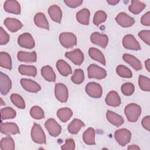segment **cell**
<instances>
[{"label":"cell","mask_w":150,"mask_h":150,"mask_svg":"<svg viewBox=\"0 0 150 150\" xmlns=\"http://www.w3.org/2000/svg\"><path fill=\"white\" fill-rule=\"evenodd\" d=\"M1 105H5V103L3 102L2 101V99L1 98Z\"/></svg>","instance_id":"cell-53"},{"label":"cell","mask_w":150,"mask_h":150,"mask_svg":"<svg viewBox=\"0 0 150 150\" xmlns=\"http://www.w3.org/2000/svg\"><path fill=\"white\" fill-rule=\"evenodd\" d=\"M73 115L72 110L68 107H64L59 109L57 111V116L62 122H67Z\"/></svg>","instance_id":"cell-32"},{"label":"cell","mask_w":150,"mask_h":150,"mask_svg":"<svg viewBox=\"0 0 150 150\" xmlns=\"http://www.w3.org/2000/svg\"><path fill=\"white\" fill-rule=\"evenodd\" d=\"M127 149H128V150H137V149L139 150V149H140V148H139L138 145L133 144V145H129V146H128V148H127Z\"/></svg>","instance_id":"cell-50"},{"label":"cell","mask_w":150,"mask_h":150,"mask_svg":"<svg viewBox=\"0 0 150 150\" xmlns=\"http://www.w3.org/2000/svg\"><path fill=\"white\" fill-rule=\"evenodd\" d=\"M122 45L124 48L132 50H139L141 46L135 38L131 34H128L123 38Z\"/></svg>","instance_id":"cell-10"},{"label":"cell","mask_w":150,"mask_h":150,"mask_svg":"<svg viewBox=\"0 0 150 150\" xmlns=\"http://www.w3.org/2000/svg\"><path fill=\"white\" fill-rule=\"evenodd\" d=\"M75 142L72 138L66 139L65 143L61 146L63 150H74L75 149Z\"/></svg>","instance_id":"cell-46"},{"label":"cell","mask_w":150,"mask_h":150,"mask_svg":"<svg viewBox=\"0 0 150 150\" xmlns=\"http://www.w3.org/2000/svg\"><path fill=\"white\" fill-rule=\"evenodd\" d=\"M141 107L135 103H130L125 106L124 114L129 122H136L141 114Z\"/></svg>","instance_id":"cell-1"},{"label":"cell","mask_w":150,"mask_h":150,"mask_svg":"<svg viewBox=\"0 0 150 150\" xmlns=\"http://www.w3.org/2000/svg\"><path fill=\"white\" fill-rule=\"evenodd\" d=\"M41 75L45 80L49 82H54L56 81V74L53 69L49 65L43 66L41 69Z\"/></svg>","instance_id":"cell-28"},{"label":"cell","mask_w":150,"mask_h":150,"mask_svg":"<svg viewBox=\"0 0 150 150\" xmlns=\"http://www.w3.org/2000/svg\"><path fill=\"white\" fill-rule=\"evenodd\" d=\"M4 23L6 28L13 33L18 31L23 26V24L19 20L13 18H6Z\"/></svg>","instance_id":"cell-18"},{"label":"cell","mask_w":150,"mask_h":150,"mask_svg":"<svg viewBox=\"0 0 150 150\" xmlns=\"http://www.w3.org/2000/svg\"><path fill=\"white\" fill-rule=\"evenodd\" d=\"M4 9L5 11L10 13L20 15L21 8L19 3L15 0H7L4 4Z\"/></svg>","instance_id":"cell-16"},{"label":"cell","mask_w":150,"mask_h":150,"mask_svg":"<svg viewBox=\"0 0 150 150\" xmlns=\"http://www.w3.org/2000/svg\"><path fill=\"white\" fill-rule=\"evenodd\" d=\"M0 131L2 134L5 135L17 134L19 133V128L18 125L14 122L1 123Z\"/></svg>","instance_id":"cell-17"},{"label":"cell","mask_w":150,"mask_h":150,"mask_svg":"<svg viewBox=\"0 0 150 150\" xmlns=\"http://www.w3.org/2000/svg\"><path fill=\"white\" fill-rule=\"evenodd\" d=\"M138 84L141 90L145 91H150V79L149 78L140 75L138 77Z\"/></svg>","instance_id":"cell-42"},{"label":"cell","mask_w":150,"mask_h":150,"mask_svg":"<svg viewBox=\"0 0 150 150\" xmlns=\"http://www.w3.org/2000/svg\"><path fill=\"white\" fill-rule=\"evenodd\" d=\"M90 17V12L87 8H83L76 13V19L79 23L88 25L89 24Z\"/></svg>","instance_id":"cell-26"},{"label":"cell","mask_w":150,"mask_h":150,"mask_svg":"<svg viewBox=\"0 0 150 150\" xmlns=\"http://www.w3.org/2000/svg\"><path fill=\"white\" fill-rule=\"evenodd\" d=\"M30 116L36 120H40L45 118V113L41 107L38 105L32 107L30 110Z\"/></svg>","instance_id":"cell-40"},{"label":"cell","mask_w":150,"mask_h":150,"mask_svg":"<svg viewBox=\"0 0 150 150\" xmlns=\"http://www.w3.org/2000/svg\"><path fill=\"white\" fill-rule=\"evenodd\" d=\"M107 15L104 11L101 10L98 11L94 14L93 22L96 26H98L101 23L105 22L107 19Z\"/></svg>","instance_id":"cell-41"},{"label":"cell","mask_w":150,"mask_h":150,"mask_svg":"<svg viewBox=\"0 0 150 150\" xmlns=\"http://www.w3.org/2000/svg\"><path fill=\"white\" fill-rule=\"evenodd\" d=\"M116 72L120 77L122 78L129 79L132 77L131 70L128 67L122 64H120L117 67Z\"/></svg>","instance_id":"cell-36"},{"label":"cell","mask_w":150,"mask_h":150,"mask_svg":"<svg viewBox=\"0 0 150 150\" xmlns=\"http://www.w3.org/2000/svg\"><path fill=\"white\" fill-rule=\"evenodd\" d=\"M72 82L76 84H81L84 80V71L81 69H77L74 70V74L71 77Z\"/></svg>","instance_id":"cell-38"},{"label":"cell","mask_w":150,"mask_h":150,"mask_svg":"<svg viewBox=\"0 0 150 150\" xmlns=\"http://www.w3.org/2000/svg\"><path fill=\"white\" fill-rule=\"evenodd\" d=\"M45 127L49 134L53 137L59 136L62 132L61 126L53 118L48 119L45 123Z\"/></svg>","instance_id":"cell-8"},{"label":"cell","mask_w":150,"mask_h":150,"mask_svg":"<svg viewBox=\"0 0 150 150\" xmlns=\"http://www.w3.org/2000/svg\"><path fill=\"white\" fill-rule=\"evenodd\" d=\"M121 90L124 96H129L134 93L135 91V87L132 83L127 82L122 84L121 87Z\"/></svg>","instance_id":"cell-43"},{"label":"cell","mask_w":150,"mask_h":150,"mask_svg":"<svg viewBox=\"0 0 150 150\" xmlns=\"http://www.w3.org/2000/svg\"><path fill=\"white\" fill-rule=\"evenodd\" d=\"M59 39L61 45L65 48H72L77 45V38L71 32H62Z\"/></svg>","instance_id":"cell-3"},{"label":"cell","mask_w":150,"mask_h":150,"mask_svg":"<svg viewBox=\"0 0 150 150\" xmlns=\"http://www.w3.org/2000/svg\"><path fill=\"white\" fill-rule=\"evenodd\" d=\"M64 55L66 57L77 66L81 65L84 59L83 53L79 49H76L72 51L67 52L65 53Z\"/></svg>","instance_id":"cell-11"},{"label":"cell","mask_w":150,"mask_h":150,"mask_svg":"<svg viewBox=\"0 0 150 150\" xmlns=\"http://www.w3.org/2000/svg\"><path fill=\"white\" fill-rule=\"evenodd\" d=\"M114 138L119 145L124 146L130 142L131 132L126 128L119 129L115 131Z\"/></svg>","instance_id":"cell-5"},{"label":"cell","mask_w":150,"mask_h":150,"mask_svg":"<svg viewBox=\"0 0 150 150\" xmlns=\"http://www.w3.org/2000/svg\"><path fill=\"white\" fill-rule=\"evenodd\" d=\"M91 42L95 45L100 46L101 47L105 49L108 43V38L105 34H101L99 32H93L90 36Z\"/></svg>","instance_id":"cell-13"},{"label":"cell","mask_w":150,"mask_h":150,"mask_svg":"<svg viewBox=\"0 0 150 150\" xmlns=\"http://www.w3.org/2000/svg\"><path fill=\"white\" fill-rule=\"evenodd\" d=\"M95 130L93 128H88L83 134V140L84 142L89 145H95Z\"/></svg>","instance_id":"cell-29"},{"label":"cell","mask_w":150,"mask_h":150,"mask_svg":"<svg viewBox=\"0 0 150 150\" xmlns=\"http://www.w3.org/2000/svg\"><path fill=\"white\" fill-rule=\"evenodd\" d=\"M31 138L33 142L39 144H45L46 143V135L41 126L34 123L30 132Z\"/></svg>","instance_id":"cell-2"},{"label":"cell","mask_w":150,"mask_h":150,"mask_svg":"<svg viewBox=\"0 0 150 150\" xmlns=\"http://www.w3.org/2000/svg\"><path fill=\"white\" fill-rule=\"evenodd\" d=\"M85 90L86 93L91 97L99 98L103 94V89L101 85L96 82H90L86 86Z\"/></svg>","instance_id":"cell-6"},{"label":"cell","mask_w":150,"mask_h":150,"mask_svg":"<svg viewBox=\"0 0 150 150\" xmlns=\"http://www.w3.org/2000/svg\"><path fill=\"white\" fill-rule=\"evenodd\" d=\"M88 77L89 79H96L101 80L107 76V71L103 68L96 64H91L87 68Z\"/></svg>","instance_id":"cell-4"},{"label":"cell","mask_w":150,"mask_h":150,"mask_svg":"<svg viewBox=\"0 0 150 150\" xmlns=\"http://www.w3.org/2000/svg\"><path fill=\"white\" fill-rule=\"evenodd\" d=\"M34 23L39 28L49 30V22L45 15L42 12L37 13L34 16Z\"/></svg>","instance_id":"cell-24"},{"label":"cell","mask_w":150,"mask_h":150,"mask_svg":"<svg viewBox=\"0 0 150 150\" xmlns=\"http://www.w3.org/2000/svg\"><path fill=\"white\" fill-rule=\"evenodd\" d=\"M105 101L108 105L114 107L119 106L121 103V98L115 91H110L106 96Z\"/></svg>","instance_id":"cell-19"},{"label":"cell","mask_w":150,"mask_h":150,"mask_svg":"<svg viewBox=\"0 0 150 150\" xmlns=\"http://www.w3.org/2000/svg\"><path fill=\"white\" fill-rule=\"evenodd\" d=\"M122 59L126 63L132 66V67L136 71L142 69V66L141 62L134 56L128 53H124L122 55Z\"/></svg>","instance_id":"cell-21"},{"label":"cell","mask_w":150,"mask_h":150,"mask_svg":"<svg viewBox=\"0 0 150 150\" xmlns=\"http://www.w3.org/2000/svg\"><path fill=\"white\" fill-rule=\"evenodd\" d=\"M12 103L18 108L25 109V103L23 98L19 95L18 94L14 93L11 94L10 97Z\"/></svg>","instance_id":"cell-39"},{"label":"cell","mask_w":150,"mask_h":150,"mask_svg":"<svg viewBox=\"0 0 150 150\" xmlns=\"http://www.w3.org/2000/svg\"><path fill=\"white\" fill-rule=\"evenodd\" d=\"M83 2V1L81 0H64V2L65 3V4L67 6L72 8H77L80 6L82 4Z\"/></svg>","instance_id":"cell-47"},{"label":"cell","mask_w":150,"mask_h":150,"mask_svg":"<svg viewBox=\"0 0 150 150\" xmlns=\"http://www.w3.org/2000/svg\"><path fill=\"white\" fill-rule=\"evenodd\" d=\"M88 54L93 60L98 62L103 65L105 66V59L103 53L99 49L95 47H91L88 49Z\"/></svg>","instance_id":"cell-27"},{"label":"cell","mask_w":150,"mask_h":150,"mask_svg":"<svg viewBox=\"0 0 150 150\" xmlns=\"http://www.w3.org/2000/svg\"><path fill=\"white\" fill-rule=\"evenodd\" d=\"M18 60L22 62H36L37 60V54L35 51L32 52H26L19 51L17 54Z\"/></svg>","instance_id":"cell-22"},{"label":"cell","mask_w":150,"mask_h":150,"mask_svg":"<svg viewBox=\"0 0 150 150\" xmlns=\"http://www.w3.org/2000/svg\"><path fill=\"white\" fill-rule=\"evenodd\" d=\"M138 36L142 39L147 45H150V30H142L140 31L138 34Z\"/></svg>","instance_id":"cell-44"},{"label":"cell","mask_w":150,"mask_h":150,"mask_svg":"<svg viewBox=\"0 0 150 150\" xmlns=\"http://www.w3.org/2000/svg\"><path fill=\"white\" fill-rule=\"evenodd\" d=\"M10 36L8 33L3 29L2 27L0 28V45H4L7 44L9 41Z\"/></svg>","instance_id":"cell-45"},{"label":"cell","mask_w":150,"mask_h":150,"mask_svg":"<svg viewBox=\"0 0 150 150\" xmlns=\"http://www.w3.org/2000/svg\"><path fill=\"white\" fill-rule=\"evenodd\" d=\"M1 150H13L15 149V142L13 138L9 135L2 138L0 142Z\"/></svg>","instance_id":"cell-34"},{"label":"cell","mask_w":150,"mask_h":150,"mask_svg":"<svg viewBox=\"0 0 150 150\" xmlns=\"http://www.w3.org/2000/svg\"><path fill=\"white\" fill-rule=\"evenodd\" d=\"M12 88V81L5 73H0V91L2 95H6Z\"/></svg>","instance_id":"cell-15"},{"label":"cell","mask_w":150,"mask_h":150,"mask_svg":"<svg viewBox=\"0 0 150 150\" xmlns=\"http://www.w3.org/2000/svg\"><path fill=\"white\" fill-rule=\"evenodd\" d=\"M141 124L144 128L146 129L148 131H150V116L147 115L143 118L141 121Z\"/></svg>","instance_id":"cell-49"},{"label":"cell","mask_w":150,"mask_h":150,"mask_svg":"<svg viewBox=\"0 0 150 150\" xmlns=\"http://www.w3.org/2000/svg\"><path fill=\"white\" fill-rule=\"evenodd\" d=\"M54 95L59 101L67 102L69 98V91L66 86L63 83H56L54 86Z\"/></svg>","instance_id":"cell-7"},{"label":"cell","mask_w":150,"mask_h":150,"mask_svg":"<svg viewBox=\"0 0 150 150\" xmlns=\"http://www.w3.org/2000/svg\"><path fill=\"white\" fill-rule=\"evenodd\" d=\"M84 126V123L81 120L74 118L69 124L67 127V130L71 134H77L81 129V128Z\"/></svg>","instance_id":"cell-30"},{"label":"cell","mask_w":150,"mask_h":150,"mask_svg":"<svg viewBox=\"0 0 150 150\" xmlns=\"http://www.w3.org/2000/svg\"><path fill=\"white\" fill-rule=\"evenodd\" d=\"M1 120H8L13 119L15 118L16 115V111L12 107H6L2 108L1 110Z\"/></svg>","instance_id":"cell-37"},{"label":"cell","mask_w":150,"mask_h":150,"mask_svg":"<svg viewBox=\"0 0 150 150\" xmlns=\"http://www.w3.org/2000/svg\"><path fill=\"white\" fill-rule=\"evenodd\" d=\"M141 23L142 25L149 26H150V12L148 11L142 15L141 18Z\"/></svg>","instance_id":"cell-48"},{"label":"cell","mask_w":150,"mask_h":150,"mask_svg":"<svg viewBox=\"0 0 150 150\" xmlns=\"http://www.w3.org/2000/svg\"><path fill=\"white\" fill-rule=\"evenodd\" d=\"M56 68L59 73L63 76H67L72 73L71 67L64 60L59 59L56 63Z\"/></svg>","instance_id":"cell-25"},{"label":"cell","mask_w":150,"mask_h":150,"mask_svg":"<svg viewBox=\"0 0 150 150\" xmlns=\"http://www.w3.org/2000/svg\"><path fill=\"white\" fill-rule=\"evenodd\" d=\"M48 13L50 18L54 22L59 23L61 22L62 19V11L59 6L56 5L50 6L48 9Z\"/></svg>","instance_id":"cell-23"},{"label":"cell","mask_w":150,"mask_h":150,"mask_svg":"<svg viewBox=\"0 0 150 150\" xmlns=\"http://www.w3.org/2000/svg\"><path fill=\"white\" fill-rule=\"evenodd\" d=\"M145 65L146 70H148V71L149 72L150 71V59H148L147 60H145Z\"/></svg>","instance_id":"cell-51"},{"label":"cell","mask_w":150,"mask_h":150,"mask_svg":"<svg viewBox=\"0 0 150 150\" xmlns=\"http://www.w3.org/2000/svg\"><path fill=\"white\" fill-rule=\"evenodd\" d=\"M1 67L11 70L12 69V59L9 54L5 52L0 53Z\"/></svg>","instance_id":"cell-35"},{"label":"cell","mask_w":150,"mask_h":150,"mask_svg":"<svg viewBox=\"0 0 150 150\" xmlns=\"http://www.w3.org/2000/svg\"><path fill=\"white\" fill-rule=\"evenodd\" d=\"M106 118L110 123L117 127L122 125L124 122L122 116L111 110H108L107 111Z\"/></svg>","instance_id":"cell-20"},{"label":"cell","mask_w":150,"mask_h":150,"mask_svg":"<svg viewBox=\"0 0 150 150\" xmlns=\"http://www.w3.org/2000/svg\"><path fill=\"white\" fill-rule=\"evenodd\" d=\"M115 19L117 23L123 28L131 27L135 23L134 19L125 12H120L116 16Z\"/></svg>","instance_id":"cell-14"},{"label":"cell","mask_w":150,"mask_h":150,"mask_svg":"<svg viewBox=\"0 0 150 150\" xmlns=\"http://www.w3.org/2000/svg\"><path fill=\"white\" fill-rule=\"evenodd\" d=\"M18 45L23 48L31 49L35 46V42L32 35L29 33H23L19 36L18 38Z\"/></svg>","instance_id":"cell-9"},{"label":"cell","mask_w":150,"mask_h":150,"mask_svg":"<svg viewBox=\"0 0 150 150\" xmlns=\"http://www.w3.org/2000/svg\"><path fill=\"white\" fill-rule=\"evenodd\" d=\"M146 7V5L139 1L132 0L131 1V5L128 6V10L130 12L134 15H138L142 12Z\"/></svg>","instance_id":"cell-33"},{"label":"cell","mask_w":150,"mask_h":150,"mask_svg":"<svg viewBox=\"0 0 150 150\" xmlns=\"http://www.w3.org/2000/svg\"><path fill=\"white\" fill-rule=\"evenodd\" d=\"M22 88L30 93H38L41 90L40 86L36 81L28 79H21L20 81Z\"/></svg>","instance_id":"cell-12"},{"label":"cell","mask_w":150,"mask_h":150,"mask_svg":"<svg viewBox=\"0 0 150 150\" xmlns=\"http://www.w3.org/2000/svg\"><path fill=\"white\" fill-rule=\"evenodd\" d=\"M18 71L22 75L35 77L37 75L36 67L32 65L21 64L18 67Z\"/></svg>","instance_id":"cell-31"},{"label":"cell","mask_w":150,"mask_h":150,"mask_svg":"<svg viewBox=\"0 0 150 150\" xmlns=\"http://www.w3.org/2000/svg\"><path fill=\"white\" fill-rule=\"evenodd\" d=\"M119 2H120V1H118V0H107V2L111 5H115Z\"/></svg>","instance_id":"cell-52"}]
</instances>
